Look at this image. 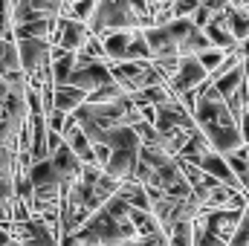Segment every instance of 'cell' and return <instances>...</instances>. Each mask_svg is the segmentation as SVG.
Segmentation results:
<instances>
[{"label":"cell","instance_id":"obj_12","mask_svg":"<svg viewBox=\"0 0 249 246\" xmlns=\"http://www.w3.org/2000/svg\"><path fill=\"white\" fill-rule=\"evenodd\" d=\"M15 177H18V151L15 148H0V206H12Z\"/></svg>","mask_w":249,"mask_h":246},{"label":"cell","instance_id":"obj_20","mask_svg":"<svg viewBox=\"0 0 249 246\" xmlns=\"http://www.w3.org/2000/svg\"><path fill=\"white\" fill-rule=\"evenodd\" d=\"M72 67H75V53H64V55H58V58H53V64H50L53 84H67Z\"/></svg>","mask_w":249,"mask_h":246},{"label":"cell","instance_id":"obj_22","mask_svg":"<svg viewBox=\"0 0 249 246\" xmlns=\"http://www.w3.org/2000/svg\"><path fill=\"white\" fill-rule=\"evenodd\" d=\"M229 29L238 41L249 38V12H238V9L229 6Z\"/></svg>","mask_w":249,"mask_h":246},{"label":"cell","instance_id":"obj_4","mask_svg":"<svg viewBox=\"0 0 249 246\" xmlns=\"http://www.w3.org/2000/svg\"><path fill=\"white\" fill-rule=\"evenodd\" d=\"M102 50L107 64L113 61H148L151 50L148 41L142 35V29H119V32H107L102 35Z\"/></svg>","mask_w":249,"mask_h":246},{"label":"cell","instance_id":"obj_13","mask_svg":"<svg viewBox=\"0 0 249 246\" xmlns=\"http://www.w3.org/2000/svg\"><path fill=\"white\" fill-rule=\"evenodd\" d=\"M200 168H203V174H209V177H214L217 183L229 185V188H235V191H241V183H238V177L232 174V168H229V162H226V157L223 154H217V151H206L203 157H200V162H197Z\"/></svg>","mask_w":249,"mask_h":246},{"label":"cell","instance_id":"obj_14","mask_svg":"<svg viewBox=\"0 0 249 246\" xmlns=\"http://www.w3.org/2000/svg\"><path fill=\"white\" fill-rule=\"evenodd\" d=\"M50 159H53V165H55V171H58V177H61L64 188L72 183V180L81 174V168H84V162L72 154V148H70L67 142H61V145H58V151H53V154H50Z\"/></svg>","mask_w":249,"mask_h":246},{"label":"cell","instance_id":"obj_11","mask_svg":"<svg viewBox=\"0 0 249 246\" xmlns=\"http://www.w3.org/2000/svg\"><path fill=\"white\" fill-rule=\"evenodd\" d=\"M136 157H139V148H116V151H110V157L102 165V171L107 177H113L116 183L133 180V174H136Z\"/></svg>","mask_w":249,"mask_h":246},{"label":"cell","instance_id":"obj_25","mask_svg":"<svg viewBox=\"0 0 249 246\" xmlns=\"http://www.w3.org/2000/svg\"><path fill=\"white\" fill-rule=\"evenodd\" d=\"M226 55H229L226 50H217V47H209V50H203V53H197V61L203 64V67H206V72L212 75V72H214V70H217V67L223 64V58H226Z\"/></svg>","mask_w":249,"mask_h":246},{"label":"cell","instance_id":"obj_18","mask_svg":"<svg viewBox=\"0 0 249 246\" xmlns=\"http://www.w3.org/2000/svg\"><path fill=\"white\" fill-rule=\"evenodd\" d=\"M244 78H247V67H244V61L238 64V67H232L229 72H223V75H217L212 84H214V90L223 96V99H229L241 84H244Z\"/></svg>","mask_w":249,"mask_h":246},{"label":"cell","instance_id":"obj_8","mask_svg":"<svg viewBox=\"0 0 249 246\" xmlns=\"http://www.w3.org/2000/svg\"><path fill=\"white\" fill-rule=\"evenodd\" d=\"M110 81H113V75H110V64L107 61H78V58H75V67H72V72L67 78V84H72V87H78L84 93H93V90H99V87H105Z\"/></svg>","mask_w":249,"mask_h":246},{"label":"cell","instance_id":"obj_32","mask_svg":"<svg viewBox=\"0 0 249 246\" xmlns=\"http://www.w3.org/2000/svg\"><path fill=\"white\" fill-rule=\"evenodd\" d=\"M244 67H247V84H249V61H244Z\"/></svg>","mask_w":249,"mask_h":246},{"label":"cell","instance_id":"obj_23","mask_svg":"<svg viewBox=\"0 0 249 246\" xmlns=\"http://www.w3.org/2000/svg\"><path fill=\"white\" fill-rule=\"evenodd\" d=\"M93 12H96V0H72L64 15H67V18H75V20H81V23H90Z\"/></svg>","mask_w":249,"mask_h":246},{"label":"cell","instance_id":"obj_28","mask_svg":"<svg viewBox=\"0 0 249 246\" xmlns=\"http://www.w3.org/2000/svg\"><path fill=\"white\" fill-rule=\"evenodd\" d=\"M168 6H171V18H191L200 0H168Z\"/></svg>","mask_w":249,"mask_h":246},{"label":"cell","instance_id":"obj_17","mask_svg":"<svg viewBox=\"0 0 249 246\" xmlns=\"http://www.w3.org/2000/svg\"><path fill=\"white\" fill-rule=\"evenodd\" d=\"M116 194L122 197V200L127 203V206H130V209H145V211H151L148 188H145L142 183H136V180H124V183H119Z\"/></svg>","mask_w":249,"mask_h":246},{"label":"cell","instance_id":"obj_19","mask_svg":"<svg viewBox=\"0 0 249 246\" xmlns=\"http://www.w3.org/2000/svg\"><path fill=\"white\" fill-rule=\"evenodd\" d=\"M168 246H194V220H177L168 232Z\"/></svg>","mask_w":249,"mask_h":246},{"label":"cell","instance_id":"obj_29","mask_svg":"<svg viewBox=\"0 0 249 246\" xmlns=\"http://www.w3.org/2000/svg\"><path fill=\"white\" fill-rule=\"evenodd\" d=\"M64 142V136L58 130H47V154H53V151H58V145Z\"/></svg>","mask_w":249,"mask_h":246},{"label":"cell","instance_id":"obj_15","mask_svg":"<svg viewBox=\"0 0 249 246\" xmlns=\"http://www.w3.org/2000/svg\"><path fill=\"white\" fill-rule=\"evenodd\" d=\"M84 102H87V93L72 87V84H55L53 87V107H58L64 113H75Z\"/></svg>","mask_w":249,"mask_h":246},{"label":"cell","instance_id":"obj_7","mask_svg":"<svg viewBox=\"0 0 249 246\" xmlns=\"http://www.w3.org/2000/svg\"><path fill=\"white\" fill-rule=\"evenodd\" d=\"M209 81V72H206V67L197 61V55H180V67H177V72L165 81L168 84V90L174 93V96H186V93H194L200 84H206Z\"/></svg>","mask_w":249,"mask_h":246},{"label":"cell","instance_id":"obj_3","mask_svg":"<svg viewBox=\"0 0 249 246\" xmlns=\"http://www.w3.org/2000/svg\"><path fill=\"white\" fill-rule=\"evenodd\" d=\"M90 35L102 38L119 29H142V18L133 9V0H96V12L90 18Z\"/></svg>","mask_w":249,"mask_h":246},{"label":"cell","instance_id":"obj_30","mask_svg":"<svg viewBox=\"0 0 249 246\" xmlns=\"http://www.w3.org/2000/svg\"><path fill=\"white\" fill-rule=\"evenodd\" d=\"M200 6H206V9L214 15V12H223V9H229V0H200Z\"/></svg>","mask_w":249,"mask_h":246},{"label":"cell","instance_id":"obj_6","mask_svg":"<svg viewBox=\"0 0 249 246\" xmlns=\"http://www.w3.org/2000/svg\"><path fill=\"white\" fill-rule=\"evenodd\" d=\"M9 232L20 246H58V232L35 214L23 223H9Z\"/></svg>","mask_w":249,"mask_h":246},{"label":"cell","instance_id":"obj_10","mask_svg":"<svg viewBox=\"0 0 249 246\" xmlns=\"http://www.w3.org/2000/svg\"><path fill=\"white\" fill-rule=\"evenodd\" d=\"M241 214H244V209H206L203 214H200V223L209 229V232H214L217 238H223L226 244H229V238L235 235V229H238V223H241Z\"/></svg>","mask_w":249,"mask_h":246},{"label":"cell","instance_id":"obj_31","mask_svg":"<svg viewBox=\"0 0 249 246\" xmlns=\"http://www.w3.org/2000/svg\"><path fill=\"white\" fill-rule=\"evenodd\" d=\"M145 3H151V6H165L168 0H145Z\"/></svg>","mask_w":249,"mask_h":246},{"label":"cell","instance_id":"obj_5","mask_svg":"<svg viewBox=\"0 0 249 246\" xmlns=\"http://www.w3.org/2000/svg\"><path fill=\"white\" fill-rule=\"evenodd\" d=\"M110 75L124 93H136V90L151 87V84H165L162 72L157 70V64L151 58L148 61H113L110 64Z\"/></svg>","mask_w":249,"mask_h":246},{"label":"cell","instance_id":"obj_26","mask_svg":"<svg viewBox=\"0 0 249 246\" xmlns=\"http://www.w3.org/2000/svg\"><path fill=\"white\" fill-rule=\"evenodd\" d=\"M229 246H249V200L244 206V214H241V223H238L235 235L229 238Z\"/></svg>","mask_w":249,"mask_h":246},{"label":"cell","instance_id":"obj_9","mask_svg":"<svg viewBox=\"0 0 249 246\" xmlns=\"http://www.w3.org/2000/svg\"><path fill=\"white\" fill-rule=\"evenodd\" d=\"M87 38H90V26H87V23H81V20H75V18H67V15H58L50 44L61 47L67 53H78V50L87 44Z\"/></svg>","mask_w":249,"mask_h":246},{"label":"cell","instance_id":"obj_24","mask_svg":"<svg viewBox=\"0 0 249 246\" xmlns=\"http://www.w3.org/2000/svg\"><path fill=\"white\" fill-rule=\"evenodd\" d=\"M119 96H124V90L116 84V81H110V84H105V87L87 93V102H93V105H105V102H113V99H119Z\"/></svg>","mask_w":249,"mask_h":246},{"label":"cell","instance_id":"obj_2","mask_svg":"<svg viewBox=\"0 0 249 246\" xmlns=\"http://www.w3.org/2000/svg\"><path fill=\"white\" fill-rule=\"evenodd\" d=\"M133 180L148 185V188H160L168 197H186V194H191V185H188V180L180 171L177 157L165 154L157 145H139Z\"/></svg>","mask_w":249,"mask_h":246},{"label":"cell","instance_id":"obj_27","mask_svg":"<svg viewBox=\"0 0 249 246\" xmlns=\"http://www.w3.org/2000/svg\"><path fill=\"white\" fill-rule=\"evenodd\" d=\"M0 38H15V32H12V0H0Z\"/></svg>","mask_w":249,"mask_h":246},{"label":"cell","instance_id":"obj_1","mask_svg":"<svg viewBox=\"0 0 249 246\" xmlns=\"http://www.w3.org/2000/svg\"><path fill=\"white\" fill-rule=\"evenodd\" d=\"M191 116L200 127V133L206 136L209 148L229 157L235 154L241 145H244V136H241V127H238V119L232 116L226 99L214 90L212 81L200 84L194 90V107H191Z\"/></svg>","mask_w":249,"mask_h":246},{"label":"cell","instance_id":"obj_21","mask_svg":"<svg viewBox=\"0 0 249 246\" xmlns=\"http://www.w3.org/2000/svg\"><path fill=\"white\" fill-rule=\"evenodd\" d=\"M226 162H229V168H232V174L238 177V183H241V191L249 197V159L247 157H241V154H229L226 157Z\"/></svg>","mask_w":249,"mask_h":246},{"label":"cell","instance_id":"obj_16","mask_svg":"<svg viewBox=\"0 0 249 246\" xmlns=\"http://www.w3.org/2000/svg\"><path fill=\"white\" fill-rule=\"evenodd\" d=\"M130 99H133V105L136 107H157V105H165V102H171L174 99V93L168 90V84H151V87H142V90H136V93H130Z\"/></svg>","mask_w":249,"mask_h":246}]
</instances>
